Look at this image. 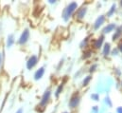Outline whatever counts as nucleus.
Instances as JSON below:
<instances>
[{
	"mask_svg": "<svg viewBox=\"0 0 122 113\" xmlns=\"http://www.w3.org/2000/svg\"><path fill=\"white\" fill-rule=\"evenodd\" d=\"M77 9H78V3L77 2H74V1L73 2H70L65 7V9L62 11L61 17H62L63 21L64 22H67L71 18V16L74 14V12L77 11Z\"/></svg>",
	"mask_w": 122,
	"mask_h": 113,
	"instance_id": "nucleus-1",
	"label": "nucleus"
},
{
	"mask_svg": "<svg viewBox=\"0 0 122 113\" xmlns=\"http://www.w3.org/2000/svg\"><path fill=\"white\" fill-rule=\"evenodd\" d=\"M51 89L48 87L45 90V92L43 93L42 97H41V100H40V103H39V106L41 107H45L47 106V104L49 103L50 101V98H51Z\"/></svg>",
	"mask_w": 122,
	"mask_h": 113,
	"instance_id": "nucleus-2",
	"label": "nucleus"
},
{
	"mask_svg": "<svg viewBox=\"0 0 122 113\" xmlns=\"http://www.w3.org/2000/svg\"><path fill=\"white\" fill-rule=\"evenodd\" d=\"M30 29L29 28H25L22 31V33L20 34L19 38H18V41H17L18 45H20V46L26 45L28 43V41L30 40Z\"/></svg>",
	"mask_w": 122,
	"mask_h": 113,
	"instance_id": "nucleus-3",
	"label": "nucleus"
},
{
	"mask_svg": "<svg viewBox=\"0 0 122 113\" xmlns=\"http://www.w3.org/2000/svg\"><path fill=\"white\" fill-rule=\"evenodd\" d=\"M81 102V96L79 94V92H75L69 99V103H68V107L70 108H76Z\"/></svg>",
	"mask_w": 122,
	"mask_h": 113,
	"instance_id": "nucleus-4",
	"label": "nucleus"
},
{
	"mask_svg": "<svg viewBox=\"0 0 122 113\" xmlns=\"http://www.w3.org/2000/svg\"><path fill=\"white\" fill-rule=\"evenodd\" d=\"M38 61H39V59H38L37 55H31V56L28 59V61H27V64H26L27 68H28L29 70H31L33 68H35V67L37 66Z\"/></svg>",
	"mask_w": 122,
	"mask_h": 113,
	"instance_id": "nucleus-5",
	"label": "nucleus"
},
{
	"mask_svg": "<svg viewBox=\"0 0 122 113\" xmlns=\"http://www.w3.org/2000/svg\"><path fill=\"white\" fill-rule=\"evenodd\" d=\"M45 72H46L45 67H41V68H39L34 72V75H33L34 80H35V81H39V80H41V79L44 77Z\"/></svg>",
	"mask_w": 122,
	"mask_h": 113,
	"instance_id": "nucleus-6",
	"label": "nucleus"
},
{
	"mask_svg": "<svg viewBox=\"0 0 122 113\" xmlns=\"http://www.w3.org/2000/svg\"><path fill=\"white\" fill-rule=\"evenodd\" d=\"M14 43H15V36H14V34L10 33L7 36V39H6V48L10 49L14 45Z\"/></svg>",
	"mask_w": 122,
	"mask_h": 113,
	"instance_id": "nucleus-7",
	"label": "nucleus"
},
{
	"mask_svg": "<svg viewBox=\"0 0 122 113\" xmlns=\"http://www.w3.org/2000/svg\"><path fill=\"white\" fill-rule=\"evenodd\" d=\"M86 12H87V7L86 6H82L81 8L78 9V11L76 12V18L77 19H82L85 16Z\"/></svg>",
	"mask_w": 122,
	"mask_h": 113,
	"instance_id": "nucleus-8",
	"label": "nucleus"
},
{
	"mask_svg": "<svg viewBox=\"0 0 122 113\" xmlns=\"http://www.w3.org/2000/svg\"><path fill=\"white\" fill-rule=\"evenodd\" d=\"M104 22H105V16L104 15H99L97 18V20L95 21V23H94V28L95 29H98L99 27H101Z\"/></svg>",
	"mask_w": 122,
	"mask_h": 113,
	"instance_id": "nucleus-9",
	"label": "nucleus"
},
{
	"mask_svg": "<svg viewBox=\"0 0 122 113\" xmlns=\"http://www.w3.org/2000/svg\"><path fill=\"white\" fill-rule=\"evenodd\" d=\"M103 41H104V36L101 35L100 37H98L95 42H94V48L95 49H100L102 44H103Z\"/></svg>",
	"mask_w": 122,
	"mask_h": 113,
	"instance_id": "nucleus-10",
	"label": "nucleus"
},
{
	"mask_svg": "<svg viewBox=\"0 0 122 113\" xmlns=\"http://www.w3.org/2000/svg\"><path fill=\"white\" fill-rule=\"evenodd\" d=\"M116 28H117L116 24H114V23H112V24H108L105 28H103V33H109V32L113 31Z\"/></svg>",
	"mask_w": 122,
	"mask_h": 113,
	"instance_id": "nucleus-11",
	"label": "nucleus"
},
{
	"mask_svg": "<svg viewBox=\"0 0 122 113\" xmlns=\"http://www.w3.org/2000/svg\"><path fill=\"white\" fill-rule=\"evenodd\" d=\"M63 86H64V84L61 83V84H60V85H58V87L56 88L55 93H54V95H55L56 98H59V96L61 94V92H62V90H63Z\"/></svg>",
	"mask_w": 122,
	"mask_h": 113,
	"instance_id": "nucleus-12",
	"label": "nucleus"
},
{
	"mask_svg": "<svg viewBox=\"0 0 122 113\" xmlns=\"http://www.w3.org/2000/svg\"><path fill=\"white\" fill-rule=\"evenodd\" d=\"M110 51H111V45H110V43H106L103 47V55L104 56L109 55Z\"/></svg>",
	"mask_w": 122,
	"mask_h": 113,
	"instance_id": "nucleus-13",
	"label": "nucleus"
},
{
	"mask_svg": "<svg viewBox=\"0 0 122 113\" xmlns=\"http://www.w3.org/2000/svg\"><path fill=\"white\" fill-rule=\"evenodd\" d=\"M116 8H117L116 4H113V5H112V7H111V9H110V10H109V11L107 12V16H108V17H111V16L115 13V11H116Z\"/></svg>",
	"mask_w": 122,
	"mask_h": 113,
	"instance_id": "nucleus-14",
	"label": "nucleus"
},
{
	"mask_svg": "<svg viewBox=\"0 0 122 113\" xmlns=\"http://www.w3.org/2000/svg\"><path fill=\"white\" fill-rule=\"evenodd\" d=\"M122 28H117V30L116 31V33L114 34V36H113V40L115 41V40H117L120 35H121V33H122Z\"/></svg>",
	"mask_w": 122,
	"mask_h": 113,
	"instance_id": "nucleus-15",
	"label": "nucleus"
},
{
	"mask_svg": "<svg viewBox=\"0 0 122 113\" xmlns=\"http://www.w3.org/2000/svg\"><path fill=\"white\" fill-rule=\"evenodd\" d=\"M91 55H92V51L87 50V51H84L83 55H82V58H83V59H88L89 57H91Z\"/></svg>",
	"mask_w": 122,
	"mask_h": 113,
	"instance_id": "nucleus-16",
	"label": "nucleus"
},
{
	"mask_svg": "<svg viewBox=\"0 0 122 113\" xmlns=\"http://www.w3.org/2000/svg\"><path fill=\"white\" fill-rule=\"evenodd\" d=\"M91 80H92L91 76H86V77L84 78L83 82H82V85H83V86H86V85H88V84L90 83V81H91Z\"/></svg>",
	"mask_w": 122,
	"mask_h": 113,
	"instance_id": "nucleus-17",
	"label": "nucleus"
},
{
	"mask_svg": "<svg viewBox=\"0 0 122 113\" xmlns=\"http://www.w3.org/2000/svg\"><path fill=\"white\" fill-rule=\"evenodd\" d=\"M91 99L97 102V101H99V95L97 93H93V94H91Z\"/></svg>",
	"mask_w": 122,
	"mask_h": 113,
	"instance_id": "nucleus-18",
	"label": "nucleus"
},
{
	"mask_svg": "<svg viewBox=\"0 0 122 113\" xmlns=\"http://www.w3.org/2000/svg\"><path fill=\"white\" fill-rule=\"evenodd\" d=\"M4 58H5V56H4V51H0V68H2V66H3V63H4Z\"/></svg>",
	"mask_w": 122,
	"mask_h": 113,
	"instance_id": "nucleus-19",
	"label": "nucleus"
},
{
	"mask_svg": "<svg viewBox=\"0 0 122 113\" xmlns=\"http://www.w3.org/2000/svg\"><path fill=\"white\" fill-rule=\"evenodd\" d=\"M87 43H88V37H86L82 42H81V48H85L86 46H87Z\"/></svg>",
	"mask_w": 122,
	"mask_h": 113,
	"instance_id": "nucleus-20",
	"label": "nucleus"
},
{
	"mask_svg": "<svg viewBox=\"0 0 122 113\" xmlns=\"http://www.w3.org/2000/svg\"><path fill=\"white\" fill-rule=\"evenodd\" d=\"M97 68V64H94V65H92L91 67H90V69H89V71L90 72H94L95 70H96V68Z\"/></svg>",
	"mask_w": 122,
	"mask_h": 113,
	"instance_id": "nucleus-21",
	"label": "nucleus"
},
{
	"mask_svg": "<svg viewBox=\"0 0 122 113\" xmlns=\"http://www.w3.org/2000/svg\"><path fill=\"white\" fill-rule=\"evenodd\" d=\"M105 103H106L109 107H112V102H111V100H110L109 97H106V98H105Z\"/></svg>",
	"mask_w": 122,
	"mask_h": 113,
	"instance_id": "nucleus-22",
	"label": "nucleus"
},
{
	"mask_svg": "<svg viewBox=\"0 0 122 113\" xmlns=\"http://www.w3.org/2000/svg\"><path fill=\"white\" fill-rule=\"evenodd\" d=\"M15 113H24V108H23V107L18 108V109L15 111Z\"/></svg>",
	"mask_w": 122,
	"mask_h": 113,
	"instance_id": "nucleus-23",
	"label": "nucleus"
},
{
	"mask_svg": "<svg viewBox=\"0 0 122 113\" xmlns=\"http://www.w3.org/2000/svg\"><path fill=\"white\" fill-rule=\"evenodd\" d=\"M117 113H122V107H117Z\"/></svg>",
	"mask_w": 122,
	"mask_h": 113,
	"instance_id": "nucleus-24",
	"label": "nucleus"
},
{
	"mask_svg": "<svg viewBox=\"0 0 122 113\" xmlns=\"http://www.w3.org/2000/svg\"><path fill=\"white\" fill-rule=\"evenodd\" d=\"M118 51L122 52V42L121 43H119V45H118Z\"/></svg>",
	"mask_w": 122,
	"mask_h": 113,
	"instance_id": "nucleus-25",
	"label": "nucleus"
},
{
	"mask_svg": "<svg viewBox=\"0 0 122 113\" xmlns=\"http://www.w3.org/2000/svg\"><path fill=\"white\" fill-rule=\"evenodd\" d=\"M48 3H49V4H56L57 1H56V0H48Z\"/></svg>",
	"mask_w": 122,
	"mask_h": 113,
	"instance_id": "nucleus-26",
	"label": "nucleus"
},
{
	"mask_svg": "<svg viewBox=\"0 0 122 113\" xmlns=\"http://www.w3.org/2000/svg\"><path fill=\"white\" fill-rule=\"evenodd\" d=\"M62 113H70V112H68V111H64V112H62Z\"/></svg>",
	"mask_w": 122,
	"mask_h": 113,
	"instance_id": "nucleus-27",
	"label": "nucleus"
},
{
	"mask_svg": "<svg viewBox=\"0 0 122 113\" xmlns=\"http://www.w3.org/2000/svg\"><path fill=\"white\" fill-rule=\"evenodd\" d=\"M120 4H121V6H122V1H121V2H120Z\"/></svg>",
	"mask_w": 122,
	"mask_h": 113,
	"instance_id": "nucleus-28",
	"label": "nucleus"
},
{
	"mask_svg": "<svg viewBox=\"0 0 122 113\" xmlns=\"http://www.w3.org/2000/svg\"><path fill=\"white\" fill-rule=\"evenodd\" d=\"M121 85H122V82H121Z\"/></svg>",
	"mask_w": 122,
	"mask_h": 113,
	"instance_id": "nucleus-29",
	"label": "nucleus"
},
{
	"mask_svg": "<svg viewBox=\"0 0 122 113\" xmlns=\"http://www.w3.org/2000/svg\"><path fill=\"white\" fill-rule=\"evenodd\" d=\"M121 28H122V27H121Z\"/></svg>",
	"mask_w": 122,
	"mask_h": 113,
	"instance_id": "nucleus-30",
	"label": "nucleus"
}]
</instances>
